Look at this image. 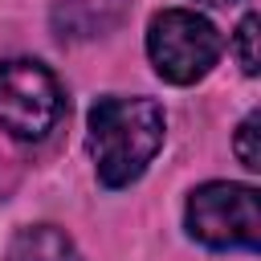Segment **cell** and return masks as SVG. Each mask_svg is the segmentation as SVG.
I'll return each instance as SVG.
<instances>
[{"label": "cell", "mask_w": 261, "mask_h": 261, "mask_svg": "<svg viewBox=\"0 0 261 261\" xmlns=\"http://www.w3.org/2000/svg\"><path fill=\"white\" fill-rule=\"evenodd\" d=\"M65 114L61 82L33 57L0 61V130L20 143H41Z\"/></svg>", "instance_id": "cell-4"}, {"label": "cell", "mask_w": 261, "mask_h": 261, "mask_svg": "<svg viewBox=\"0 0 261 261\" xmlns=\"http://www.w3.org/2000/svg\"><path fill=\"white\" fill-rule=\"evenodd\" d=\"M257 135H261V110H249V114L237 122V135H232V151H237V159H241L245 171H257V167H261Z\"/></svg>", "instance_id": "cell-7"}, {"label": "cell", "mask_w": 261, "mask_h": 261, "mask_svg": "<svg viewBox=\"0 0 261 261\" xmlns=\"http://www.w3.org/2000/svg\"><path fill=\"white\" fill-rule=\"evenodd\" d=\"M8 261H82V253H77V245L69 241L65 228L24 224L8 245Z\"/></svg>", "instance_id": "cell-5"}, {"label": "cell", "mask_w": 261, "mask_h": 261, "mask_svg": "<svg viewBox=\"0 0 261 261\" xmlns=\"http://www.w3.org/2000/svg\"><path fill=\"white\" fill-rule=\"evenodd\" d=\"M257 41H261V20H257V12H245L241 24H237V33H232V57H237V65H241L245 77H257V69H261Z\"/></svg>", "instance_id": "cell-6"}, {"label": "cell", "mask_w": 261, "mask_h": 261, "mask_svg": "<svg viewBox=\"0 0 261 261\" xmlns=\"http://www.w3.org/2000/svg\"><path fill=\"white\" fill-rule=\"evenodd\" d=\"M196 4H208V8H228V4H241V0H196Z\"/></svg>", "instance_id": "cell-8"}, {"label": "cell", "mask_w": 261, "mask_h": 261, "mask_svg": "<svg viewBox=\"0 0 261 261\" xmlns=\"http://www.w3.org/2000/svg\"><path fill=\"white\" fill-rule=\"evenodd\" d=\"M167 139V114L147 94H106L86 114V151L102 188H130Z\"/></svg>", "instance_id": "cell-1"}, {"label": "cell", "mask_w": 261, "mask_h": 261, "mask_svg": "<svg viewBox=\"0 0 261 261\" xmlns=\"http://www.w3.org/2000/svg\"><path fill=\"white\" fill-rule=\"evenodd\" d=\"M224 53L220 29L196 8H159L147 24V57L171 86H196Z\"/></svg>", "instance_id": "cell-3"}, {"label": "cell", "mask_w": 261, "mask_h": 261, "mask_svg": "<svg viewBox=\"0 0 261 261\" xmlns=\"http://www.w3.org/2000/svg\"><path fill=\"white\" fill-rule=\"evenodd\" d=\"M184 228L196 245L232 253L245 249L253 253L261 245V204L253 184H232V179H208L192 188L184 204Z\"/></svg>", "instance_id": "cell-2"}]
</instances>
